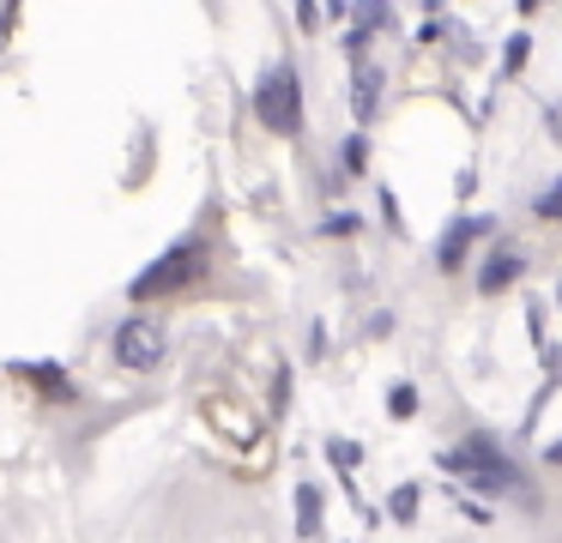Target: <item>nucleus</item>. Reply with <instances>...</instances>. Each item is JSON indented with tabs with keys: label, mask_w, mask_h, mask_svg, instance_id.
<instances>
[{
	"label": "nucleus",
	"mask_w": 562,
	"mask_h": 543,
	"mask_svg": "<svg viewBox=\"0 0 562 543\" xmlns=\"http://www.w3.org/2000/svg\"><path fill=\"white\" fill-rule=\"evenodd\" d=\"M200 272V253L194 248H176V260H158L146 278H139V296H151V290H176L182 278Z\"/></svg>",
	"instance_id": "nucleus-4"
},
{
	"label": "nucleus",
	"mask_w": 562,
	"mask_h": 543,
	"mask_svg": "<svg viewBox=\"0 0 562 543\" xmlns=\"http://www.w3.org/2000/svg\"><path fill=\"white\" fill-rule=\"evenodd\" d=\"M538 217H562V181H557V188L538 193Z\"/></svg>",
	"instance_id": "nucleus-8"
},
{
	"label": "nucleus",
	"mask_w": 562,
	"mask_h": 543,
	"mask_svg": "<svg viewBox=\"0 0 562 543\" xmlns=\"http://www.w3.org/2000/svg\"><path fill=\"white\" fill-rule=\"evenodd\" d=\"M441 471H453V477H465L477 495L520 489V471H514L508 459L496 453V446H484V441H472V446H453V453H441Z\"/></svg>",
	"instance_id": "nucleus-1"
},
{
	"label": "nucleus",
	"mask_w": 562,
	"mask_h": 543,
	"mask_svg": "<svg viewBox=\"0 0 562 543\" xmlns=\"http://www.w3.org/2000/svg\"><path fill=\"white\" fill-rule=\"evenodd\" d=\"M115 362H122V369H134V374L158 369V362H164V326L122 320V326H115Z\"/></svg>",
	"instance_id": "nucleus-3"
},
{
	"label": "nucleus",
	"mask_w": 562,
	"mask_h": 543,
	"mask_svg": "<svg viewBox=\"0 0 562 543\" xmlns=\"http://www.w3.org/2000/svg\"><path fill=\"white\" fill-rule=\"evenodd\" d=\"M296 72L291 67H267L255 84V115L267 121L272 133H296Z\"/></svg>",
	"instance_id": "nucleus-2"
},
{
	"label": "nucleus",
	"mask_w": 562,
	"mask_h": 543,
	"mask_svg": "<svg viewBox=\"0 0 562 543\" xmlns=\"http://www.w3.org/2000/svg\"><path fill=\"white\" fill-rule=\"evenodd\" d=\"M303 531H321V489H303Z\"/></svg>",
	"instance_id": "nucleus-7"
},
{
	"label": "nucleus",
	"mask_w": 562,
	"mask_h": 543,
	"mask_svg": "<svg viewBox=\"0 0 562 543\" xmlns=\"http://www.w3.org/2000/svg\"><path fill=\"white\" fill-rule=\"evenodd\" d=\"M387 405H393V417H412V410H417V393H412V386H393Z\"/></svg>",
	"instance_id": "nucleus-9"
},
{
	"label": "nucleus",
	"mask_w": 562,
	"mask_h": 543,
	"mask_svg": "<svg viewBox=\"0 0 562 543\" xmlns=\"http://www.w3.org/2000/svg\"><path fill=\"white\" fill-rule=\"evenodd\" d=\"M412 507H417V489H412V483H405V489H393V513H412Z\"/></svg>",
	"instance_id": "nucleus-10"
},
{
	"label": "nucleus",
	"mask_w": 562,
	"mask_h": 543,
	"mask_svg": "<svg viewBox=\"0 0 562 543\" xmlns=\"http://www.w3.org/2000/svg\"><path fill=\"white\" fill-rule=\"evenodd\" d=\"M514 278H520V253H508V248H502V260H490L477 284H484V290H502V284H514Z\"/></svg>",
	"instance_id": "nucleus-6"
},
{
	"label": "nucleus",
	"mask_w": 562,
	"mask_h": 543,
	"mask_svg": "<svg viewBox=\"0 0 562 543\" xmlns=\"http://www.w3.org/2000/svg\"><path fill=\"white\" fill-rule=\"evenodd\" d=\"M375 103H381V67H375V60H363V67L351 72V109H357V121L375 115Z\"/></svg>",
	"instance_id": "nucleus-5"
}]
</instances>
